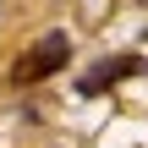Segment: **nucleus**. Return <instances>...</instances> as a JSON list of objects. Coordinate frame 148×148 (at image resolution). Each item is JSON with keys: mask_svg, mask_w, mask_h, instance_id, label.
I'll return each instance as SVG.
<instances>
[{"mask_svg": "<svg viewBox=\"0 0 148 148\" xmlns=\"http://www.w3.org/2000/svg\"><path fill=\"white\" fill-rule=\"evenodd\" d=\"M66 60H71V38H66V33H44V38H38L16 66H11V82L27 88V82H38V77H55Z\"/></svg>", "mask_w": 148, "mask_h": 148, "instance_id": "1", "label": "nucleus"}, {"mask_svg": "<svg viewBox=\"0 0 148 148\" xmlns=\"http://www.w3.org/2000/svg\"><path fill=\"white\" fill-rule=\"evenodd\" d=\"M126 77H137V55H110V60H99V66H88L82 71V82H77V93H110L115 82H126Z\"/></svg>", "mask_w": 148, "mask_h": 148, "instance_id": "2", "label": "nucleus"}]
</instances>
